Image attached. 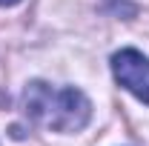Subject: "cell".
<instances>
[{
    "label": "cell",
    "mask_w": 149,
    "mask_h": 146,
    "mask_svg": "<svg viewBox=\"0 0 149 146\" xmlns=\"http://www.w3.org/2000/svg\"><path fill=\"white\" fill-rule=\"evenodd\" d=\"M23 109L32 120L55 132H77L89 123V115H92V106L80 89L74 86L55 89L43 80H35L26 86Z\"/></svg>",
    "instance_id": "obj_1"
},
{
    "label": "cell",
    "mask_w": 149,
    "mask_h": 146,
    "mask_svg": "<svg viewBox=\"0 0 149 146\" xmlns=\"http://www.w3.org/2000/svg\"><path fill=\"white\" fill-rule=\"evenodd\" d=\"M15 3H20V0H0V6H15Z\"/></svg>",
    "instance_id": "obj_3"
},
{
    "label": "cell",
    "mask_w": 149,
    "mask_h": 146,
    "mask_svg": "<svg viewBox=\"0 0 149 146\" xmlns=\"http://www.w3.org/2000/svg\"><path fill=\"white\" fill-rule=\"evenodd\" d=\"M112 72L126 92H132L141 103H149V57L135 49H120L112 55Z\"/></svg>",
    "instance_id": "obj_2"
}]
</instances>
